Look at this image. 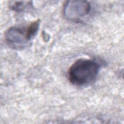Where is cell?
<instances>
[{
	"mask_svg": "<svg viewBox=\"0 0 124 124\" xmlns=\"http://www.w3.org/2000/svg\"><path fill=\"white\" fill-rule=\"evenodd\" d=\"M99 70L100 65L95 61L79 59L69 68V81L76 85L84 86L91 84L95 80Z\"/></svg>",
	"mask_w": 124,
	"mask_h": 124,
	"instance_id": "6da1fadb",
	"label": "cell"
},
{
	"mask_svg": "<svg viewBox=\"0 0 124 124\" xmlns=\"http://www.w3.org/2000/svg\"><path fill=\"white\" fill-rule=\"evenodd\" d=\"M90 9V4L87 1L69 0L64 4L63 13L68 19L75 20L87 15Z\"/></svg>",
	"mask_w": 124,
	"mask_h": 124,
	"instance_id": "7a4b0ae2",
	"label": "cell"
},
{
	"mask_svg": "<svg viewBox=\"0 0 124 124\" xmlns=\"http://www.w3.org/2000/svg\"><path fill=\"white\" fill-rule=\"evenodd\" d=\"M5 39L11 46L20 48L25 46L29 42L26 29L12 27L6 32Z\"/></svg>",
	"mask_w": 124,
	"mask_h": 124,
	"instance_id": "3957f363",
	"label": "cell"
},
{
	"mask_svg": "<svg viewBox=\"0 0 124 124\" xmlns=\"http://www.w3.org/2000/svg\"><path fill=\"white\" fill-rule=\"evenodd\" d=\"M39 19L31 23L26 28L27 34L29 40L32 38L36 34L39 26Z\"/></svg>",
	"mask_w": 124,
	"mask_h": 124,
	"instance_id": "277c9868",
	"label": "cell"
},
{
	"mask_svg": "<svg viewBox=\"0 0 124 124\" xmlns=\"http://www.w3.org/2000/svg\"><path fill=\"white\" fill-rule=\"evenodd\" d=\"M30 1H12L10 4V7L15 11H21L23 10Z\"/></svg>",
	"mask_w": 124,
	"mask_h": 124,
	"instance_id": "5b68a950",
	"label": "cell"
}]
</instances>
